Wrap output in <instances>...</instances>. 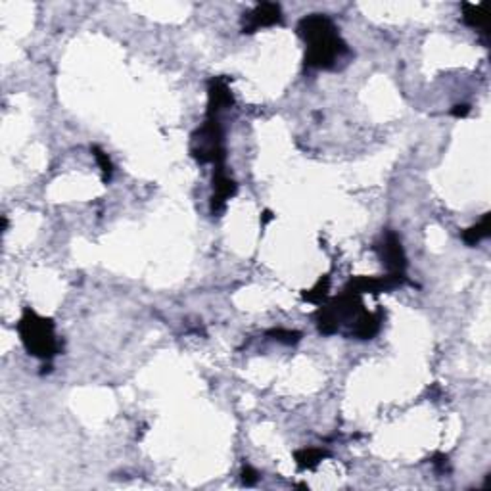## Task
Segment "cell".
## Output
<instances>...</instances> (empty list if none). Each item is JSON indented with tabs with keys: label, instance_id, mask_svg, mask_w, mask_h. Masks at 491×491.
I'll return each mask as SVG.
<instances>
[{
	"label": "cell",
	"instance_id": "obj_8",
	"mask_svg": "<svg viewBox=\"0 0 491 491\" xmlns=\"http://www.w3.org/2000/svg\"><path fill=\"white\" fill-rule=\"evenodd\" d=\"M234 106L229 77H213L208 83V112L209 118H219V113Z\"/></svg>",
	"mask_w": 491,
	"mask_h": 491
},
{
	"label": "cell",
	"instance_id": "obj_15",
	"mask_svg": "<svg viewBox=\"0 0 491 491\" xmlns=\"http://www.w3.org/2000/svg\"><path fill=\"white\" fill-rule=\"evenodd\" d=\"M90 152H92V156H94V159H97L98 165H100L102 179H104V183H108V180L112 179V175H113L112 159L108 157V154H106L104 150L100 148V146H90Z\"/></svg>",
	"mask_w": 491,
	"mask_h": 491
},
{
	"label": "cell",
	"instance_id": "obj_4",
	"mask_svg": "<svg viewBox=\"0 0 491 491\" xmlns=\"http://www.w3.org/2000/svg\"><path fill=\"white\" fill-rule=\"evenodd\" d=\"M407 283L409 280L405 275H392V273H387L386 276H353L350 283L346 284L343 292L357 294V296H361V294H384V292H392Z\"/></svg>",
	"mask_w": 491,
	"mask_h": 491
},
{
	"label": "cell",
	"instance_id": "obj_7",
	"mask_svg": "<svg viewBox=\"0 0 491 491\" xmlns=\"http://www.w3.org/2000/svg\"><path fill=\"white\" fill-rule=\"evenodd\" d=\"M236 190H239V185H236V180L227 175V167H215V171H213V194H211V201H209L211 215H221L225 208H227V201L236 194Z\"/></svg>",
	"mask_w": 491,
	"mask_h": 491
},
{
	"label": "cell",
	"instance_id": "obj_11",
	"mask_svg": "<svg viewBox=\"0 0 491 491\" xmlns=\"http://www.w3.org/2000/svg\"><path fill=\"white\" fill-rule=\"evenodd\" d=\"M491 234V213H484L482 221L476 225L469 227L467 231H462V240L467 246H476L480 244L482 240L490 239Z\"/></svg>",
	"mask_w": 491,
	"mask_h": 491
},
{
	"label": "cell",
	"instance_id": "obj_18",
	"mask_svg": "<svg viewBox=\"0 0 491 491\" xmlns=\"http://www.w3.org/2000/svg\"><path fill=\"white\" fill-rule=\"evenodd\" d=\"M469 113H470L469 104H457L453 106V110H451V115H453V118H467Z\"/></svg>",
	"mask_w": 491,
	"mask_h": 491
},
{
	"label": "cell",
	"instance_id": "obj_17",
	"mask_svg": "<svg viewBox=\"0 0 491 491\" xmlns=\"http://www.w3.org/2000/svg\"><path fill=\"white\" fill-rule=\"evenodd\" d=\"M432 464L436 467V470L438 472H447L449 470V467H447V455H443V453H436L434 457H432Z\"/></svg>",
	"mask_w": 491,
	"mask_h": 491
},
{
	"label": "cell",
	"instance_id": "obj_9",
	"mask_svg": "<svg viewBox=\"0 0 491 491\" xmlns=\"http://www.w3.org/2000/svg\"><path fill=\"white\" fill-rule=\"evenodd\" d=\"M382 313H369L367 309L359 313L357 319L350 325V334L357 340H371L380 332Z\"/></svg>",
	"mask_w": 491,
	"mask_h": 491
},
{
	"label": "cell",
	"instance_id": "obj_19",
	"mask_svg": "<svg viewBox=\"0 0 491 491\" xmlns=\"http://www.w3.org/2000/svg\"><path fill=\"white\" fill-rule=\"evenodd\" d=\"M273 219H275L273 211H271V209H265V211H263V215H261V227H267Z\"/></svg>",
	"mask_w": 491,
	"mask_h": 491
},
{
	"label": "cell",
	"instance_id": "obj_14",
	"mask_svg": "<svg viewBox=\"0 0 491 491\" xmlns=\"http://www.w3.org/2000/svg\"><path fill=\"white\" fill-rule=\"evenodd\" d=\"M267 336L276 340V342L286 343V346H296L301 340V332L290 330V328H273V330H269Z\"/></svg>",
	"mask_w": 491,
	"mask_h": 491
},
{
	"label": "cell",
	"instance_id": "obj_2",
	"mask_svg": "<svg viewBox=\"0 0 491 491\" xmlns=\"http://www.w3.org/2000/svg\"><path fill=\"white\" fill-rule=\"evenodd\" d=\"M17 334L22 338L27 353L33 357L52 361L60 353V342L56 338L54 320L38 315L29 307L23 311L22 319L17 322Z\"/></svg>",
	"mask_w": 491,
	"mask_h": 491
},
{
	"label": "cell",
	"instance_id": "obj_16",
	"mask_svg": "<svg viewBox=\"0 0 491 491\" xmlns=\"http://www.w3.org/2000/svg\"><path fill=\"white\" fill-rule=\"evenodd\" d=\"M257 480H259L257 470L252 469V467H244V469H242V482H244L246 485H255L257 484Z\"/></svg>",
	"mask_w": 491,
	"mask_h": 491
},
{
	"label": "cell",
	"instance_id": "obj_6",
	"mask_svg": "<svg viewBox=\"0 0 491 491\" xmlns=\"http://www.w3.org/2000/svg\"><path fill=\"white\" fill-rule=\"evenodd\" d=\"M283 22V10L275 2H261L257 6L246 12L242 17V33L253 35L255 31L263 27H273L276 23Z\"/></svg>",
	"mask_w": 491,
	"mask_h": 491
},
{
	"label": "cell",
	"instance_id": "obj_1",
	"mask_svg": "<svg viewBox=\"0 0 491 491\" xmlns=\"http://www.w3.org/2000/svg\"><path fill=\"white\" fill-rule=\"evenodd\" d=\"M298 35L306 41V67L309 69H334L343 56L350 54V46L340 37L336 23L325 14L301 17Z\"/></svg>",
	"mask_w": 491,
	"mask_h": 491
},
{
	"label": "cell",
	"instance_id": "obj_10",
	"mask_svg": "<svg viewBox=\"0 0 491 491\" xmlns=\"http://www.w3.org/2000/svg\"><path fill=\"white\" fill-rule=\"evenodd\" d=\"M462 22L467 23L472 29L482 31L484 35H488V15H485V4H470V2H462Z\"/></svg>",
	"mask_w": 491,
	"mask_h": 491
},
{
	"label": "cell",
	"instance_id": "obj_12",
	"mask_svg": "<svg viewBox=\"0 0 491 491\" xmlns=\"http://www.w3.org/2000/svg\"><path fill=\"white\" fill-rule=\"evenodd\" d=\"M327 449H320V447H306V449H299L294 453V459H296V464H298L299 470H309L315 469L322 459L328 457Z\"/></svg>",
	"mask_w": 491,
	"mask_h": 491
},
{
	"label": "cell",
	"instance_id": "obj_13",
	"mask_svg": "<svg viewBox=\"0 0 491 491\" xmlns=\"http://www.w3.org/2000/svg\"><path fill=\"white\" fill-rule=\"evenodd\" d=\"M328 290H330V276L322 275L313 288L301 294V298L309 301V304H315V306H322V301L328 296Z\"/></svg>",
	"mask_w": 491,
	"mask_h": 491
},
{
	"label": "cell",
	"instance_id": "obj_3",
	"mask_svg": "<svg viewBox=\"0 0 491 491\" xmlns=\"http://www.w3.org/2000/svg\"><path fill=\"white\" fill-rule=\"evenodd\" d=\"M190 154L198 164H213V167H225L227 148H225V133L219 118L206 115V121L190 136Z\"/></svg>",
	"mask_w": 491,
	"mask_h": 491
},
{
	"label": "cell",
	"instance_id": "obj_5",
	"mask_svg": "<svg viewBox=\"0 0 491 491\" xmlns=\"http://www.w3.org/2000/svg\"><path fill=\"white\" fill-rule=\"evenodd\" d=\"M374 250L378 252L380 259L386 265L387 273L392 275H405L407 269V257L403 252V246L399 236L394 231H386L382 239L374 244Z\"/></svg>",
	"mask_w": 491,
	"mask_h": 491
}]
</instances>
